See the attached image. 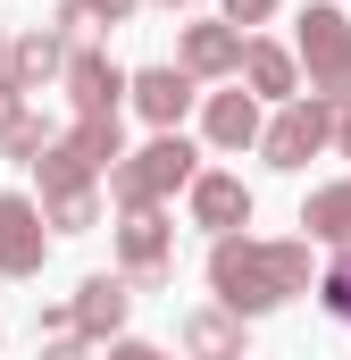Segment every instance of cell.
<instances>
[{"mask_svg": "<svg viewBox=\"0 0 351 360\" xmlns=\"http://www.w3.org/2000/svg\"><path fill=\"white\" fill-rule=\"evenodd\" d=\"M0 269H8V276H34V269H42V210L17 201V193H0Z\"/></svg>", "mask_w": 351, "mask_h": 360, "instance_id": "obj_5", "label": "cell"}, {"mask_svg": "<svg viewBox=\"0 0 351 360\" xmlns=\"http://www.w3.org/2000/svg\"><path fill=\"white\" fill-rule=\"evenodd\" d=\"M109 360H159V352H151V344H117Z\"/></svg>", "mask_w": 351, "mask_h": 360, "instance_id": "obj_21", "label": "cell"}, {"mask_svg": "<svg viewBox=\"0 0 351 360\" xmlns=\"http://www.w3.org/2000/svg\"><path fill=\"white\" fill-rule=\"evenodd\" d=\"M184 344L201 360H243V327H234L226 310H201V319H184Z\"/></svg>", "mask_w": 351, "mask_h": 360, "instance_id": "obj_14", "label": "cell"}, {"mask_svg": "<svg viewBox=\"0 0 351 360\" xmlns=\"http://www.w3.org/2000/svg\"><path fill=\"white\" fill-rule=\"evenodd\" d=\"M318 293H326V310H335V319H351V252L326 269V285H318Z\"/></svg>", "mask_w": 351, "mask_h": 360, "instance_id": "obj_17", "label": "cell"}, {"mask_svg": "<svg viewBox=\"0 0 351 360\" xmlns=\"http://www.w3.org/2000/svg\"><path fill=\"white\" fill-rule=\"evenodd\" d=\"M192 218L218 226V235H234V226L251 218V193H243L234 176H192Z\"/></svg>", "mask_w": 351, "mask_h": 360, "instance_id": "obj_9", "label": "cell"}, {"mask_svg": "<svg viewBox=\"0 0 351 360\" xmlns=\"http://www.w3.org/2000/svg\"><path fill=\"white\" fill-rule=\"evenodd\" d=\"M301 226H310L318 243H351V184H335V193H318V201L301 210Z\"/></svg>", "mask_w": 351, "mask_h": 360, "instance_id": "obj_15", "label": "cell"}, {"mask_svg": "<svg viewBox=\"0 0 351 360\" xmlns=\"http://www.w3.org/2000/svg\"><path fill=\"white\" fill-rule=\"evenodd\" d=\"M126 269L143 276V285H159V276L176 269V252H168V218H151V210H126Z\"/></svg>", "mask_w": 351, "mask_h": 360, "instance_id": "obj_7", "label": "cell"}, {"mask_svg": "<svg viewBox=\"0 0 351 360\" xmlns=\"http://www.w3.org/2000/svg\"><path fill=\"white\" fill-rule=\"evenodd\" d=\"M126 302H134L126 276H84V293H76V327H84V335H109V327L126 319Z\"/></svg>", "mask_w": 351, "mask_h": 360, "instance_id": "obj_11", "label": "cell"}, {"mask_svg": "<svg viewBox=\"0 0 351 360\" xmlns=\"http://www.w3.org/2000/svg\"><path fill=\"white\" fill-rule=\"evenodd\" d=\"M301 59H310L318 92H351V17L343 8H310L301 17Z\"/></svg>", "mask_w": 351, "mask_h": 360, "instance_id": "obj_3", "label": "cell"}, {"mask_svg": "<svg viewBox=\"0 0 351 360\" xmlns=\"http://www.w3.org/2000/svg\"><path fill=\"white\" fill-rule=\"evenodd\" d=\"M59 68H67V51H59V34H25V42L8 51V84H17V92H34L42 76H59Z\"/></svg>", "mask_w": 351, "mask_h": 360, "instance_id": "obj_13", "label": "cell"}, {"mask_svg": "<svg viewBox=\"0 0 351 360\" xmlns=\"http://www.w3.org/2000/svg\"><path fill=\"white\" fill-rule=\"evenodd\" d=\"M251 134H260V109H251V92H218V101H209V143H218V151H243Z\"/></svg>", "mask_w": 351, "mask_h": 360, "instance_id": "obj_12", "label": "cell"}, {"mask_svg": "<svg viewBox=\"0 0 351 360\" xmlns=\"http://www.w3.org/2000/svg\"><path fill=\"white\" fill-rule=\"evenodd\" d=\"M209 285H218L226 310L251 319V310H276L284 293L310 285V252H301V243H234V235H226V243L209 252Z\"/></svg>", "mask_w": 351, "mask_h": 360, "instance_id": "obj_1", "label": "cell"}, {"mask_svg": "<svg viewBox=\"0 0 351 360\" xmlns=\"http://www.w3.org/2000/svg\"><path fill=\"white\" fill-rule=\"evenodd\" d=\"M343 151H351V101H343Z\"/></svg>", "mask_w": 351, "mask_h": 360, "instance_id": "obj_24", "label": "cell"}, {"mask_svg": "<svg viewBox=\"0 0 351 360\" xmlns=\"http://www.w3.org/2000/svg\"><path fill=\"white\" fill-rule=\"evenodd\" d=\"M243 76L260 92H293V59H284L276 42H243Z\"/></svg>", "mask_w": 351, "mask_h": 360, "instance_id": "obj_16", "label": "cell"}, {"mask_svg": "<svg viewBox=\"0 0 351 360\" xmlns=\"http://www.w3.org/2000/svg\"><path fill=\"white\" fill-rule=\"evenodd\" d=\"M42 360H84V344H51V352H42Z\"/></svg>", "mask_w": 351, "mask_h": 360, "instance_id": "obj_22", "label": "cell"}, {"mask_svg": "<svg viewBox=\"0 0 351 360\" xmlns=\"http://www.w3.org/2000/svg\"><path fill=\"white\" fill-rule=\"evenodd\" d=\"M184 176H192V143H176V134H159L143 160L109 168V184H117V201H126V210H151V201H159V193H176Z\"/></svg>", "mask_w": 351, "mask_h": 360, "instance_id": "obj_2", "label": "cell"}, {"mask_svg": "<svg viewBox=\"0 0 351 360\" xmlns=\"http://www.w3.org/2000/svg\"><path fill=\"white\" fill-rule=\"evenodd\" d=\"M67 92H76V117H117L126 76H117L100 51H76V59H67Z\"/></svg>", "mask_w": 351, "mask_h": 360, "instance_id": "obj_6", "label": "cell"}, {"mask_svg": "<svg viewBox=\"0 0 351 360\" xmlns=\"http://www.w3.org/2000/svg\"><path fill=\"white\" fill-rule=\"evenodd\" d=\"M134 101H143L151 126H176V117L192 109V76H184V68H143V76H134Z\"/></svg>", "mask_w": 351, "mask_h": 360, "instance_id": "obj_8", "label": "cell"}, {"mask_svg": "<svg viewBox=\"0 0 351 360\" xmlns=\"http://www.w3.org/2000/svg\"><path fill=\"white\" fill-rule=\"evenodd\" d=\"M326 134H335V109H326V101H293V109L267 126V160H276V168H301Z\"/></svg>", "mask_w": 351, "mask_h": 360, "instance_id": "obj_4", "label": "cell"}, {"mask_svg": "<svg viewBox=\"0 0 351 360\" xmlns=\"http://www.w3.org/2000/svg\"><path fill=\"white\" fill-rule=\"evenodd\" d=\"M243 68V34L234 25H192L184 34V76H226Z\"/></svg>", "mask_w": 351, "mask_h": 360, "instance_id": "obj_10", "label": "cell"}, {"mask_svg": "<svg viewBox=\"0 0 351 360\" xmlns=\"http://www.w3.org/2000/svg\"><path fill=\"white\" fill-rule=\"evenodd\" d=\"M59 25H67V34H92V25H100V0H67Z\"/></svg>", "mask_w": 351, "mask_h": 360, "instance_id": "obj_19", "label": "cell"}, {"mask_svg": "<svg viewBox=\"0 0 351 360\" xmlns=\"http://www.w3.org/2000/svg\"><path fill=\"white\" fill-rule=\"evenodd\" d=\"M51 226H92V193H51Z\"/></svg>", "mask_w": 351, "mask_h": 360, "instance_id": "obj_18", "label": "cell"}, {"mask_svg": "<svg viewBox=\"0 0 351 360\" xmlns=\"http://www.w3.org/2000/svg\"><path fill=\"white\" fill-rule=\"evenodd\" d=\"M126 8H134V0H100V17H126Z\"/></svg>", "mask_w": 351, "mask_h": 360, "instance_id": "obj_23", "label": "cell"}, {"mask_svg": "<svg viewBox=\"0 0 351 360\" xmlns=\"http://www.w3.org/2000/svg\"><path fill=\"white\" fill-rule=\"evenodd\" d=\"M267 8H276V0H226V17H234V25H260Z\"/></svg>", "mask_w": 351, "mask_h": 360, "instance_id": "obj_20", "label": "cell"}]
</instances>
